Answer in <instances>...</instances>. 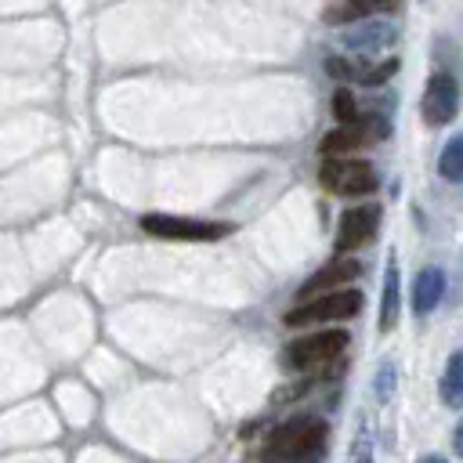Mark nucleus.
Returning <instances> with one entry per match:
<instances>
[{"label": "nucleus", "instance_id": "nucleus-16", "mask_svg": "<svg viewBox=\"0 0 463 463\" xmlns=\"http://www.w3.org/2000/svg\"><path fill=\"white\" fill-rule=\"evenodd\" d=\"M351 463H373V449H369V434L362 430V438H358V449H354V459Z\"/></svg>", "mask_w": 463, "mask_h": 463}, {"label": "nucleus", "instance_id": "nucleus-10", "mask_svg": "<svg viewBox=\"0 0 463 463\" xmlns=\"http://www.w3.org/2000/svg\"><path fill=\"white\" fill-rule=\"evenodd\" d=\"M445 297V271L441 268H423L416 279H412V311L416 315H430Z\"/></svg>", "mask_w": 463, "mask_h": 463}, {"label": "nucleus", "instance_id": "nucleus-14", "mask_svg": "<svg viewBox=\"0 0 463 463\" xmlns=\"http://www.w3.org/2000/svg\"><path fill=\"white\" fill-rule=\"evenodd\" d=\"M333 116H336L340 123H347V119H354V98L347 94V87H340V90L333 94Z\"/></svg>", "mask_w": 463, "mask_h": 463}, {"label": "nucleus", "instance_id": "nucleus-8", "mask_svg": "<svg viewBox=\"0 0 463 463\" xmlns=\"http://www.w3.org/2000/svg\"><path fill=\"white\" fill-rule=\"evenodd\" d=\"M456 109H459V87L449 72H438L430 76L427 90H423V119L430 127H441V123H452L456 119Z\"/></svg>", "mask_w": 463, "mask_h": 463}, {"label": "nucleus", "instance_id": "nucleus-9", "mask_svg": "<svg viewBox=\"0 0 463 463\" xmlns=\"http://www.w3.org/2000/svg\"><path fill=\"white\" fill-rule=\"evenodd\" d=\"M358 271H362V264H358V260H351V257H347V260H344V257H340V260H329V264H326V268H318V271H315V275H311L297 293H300V297H315L318 289L347 286L351 279H358Z\"/></svg>", "mask_w": 463, "mask_h": 463}, {"label": "nucleus", "instance_id": "nucleus-5", "mask_svg": "<svg viewBox=\"0 0 463 463\" xmlns=\"http://www.w3.org/2000/svg\"><path fill=\"white\" fill-rule=\"evenodd\" d=\"M141 232H148L156 239L213 242V239H224L232 228L228 224H213V221H188V217H170V213H145L141 217Z\"/></svg>", "mask_w": 463, "mask_h": 463}, {"label": "nucleus", "instance_id": "nucleus-7", "mask_svg": "<svg viewBox=\"0 0 463 463\" xmlns=\"http://www.w3.org/2000/svg\"><path fill=\"white\" fill-rule=\"evenodd\" d=\"M380 224V206L376 203H362V206H347L336 221V253H351L358 246H365L373 239Z\"/></svg>", "mask_w": 463, "mask_h": 463}, {"label": "nucleus", "instance_id": "nucleus-3", "mask_svg": "<svg viewBox=\"0 0 463 463\" xmlns=\"http://www.w3.org/2000/svg\"><path fill=\"white\" fill-rule=\"evenodd\" d=\"M322 184L329 188V192H336V195H369V192H376V184H380V177H376V170L365 163V159H347V156H329L326 163H322Z\"/></svg>", "mask_w": 463, "mask_h": 463}, {"label": "nucleus", "instance_id": "nucleus-2", "mask_svg": "<svg viewBox=\"0 0 463 463\" xmlns=\"http://www.w3.org/2000/svg\"><path fill=\"white\" fill-rule=\"evenodd\" d=\"M362 311V293L358 289H333V293H315L304 304L286 311V326H311V322H336L351 318Z\"/></svg>", "mask_w": 463, "mask_h": 463}, {"label": "nucleus", "instance_id": "nucleus-15", "mask_svg": "<svg viewBox=\"0 0 463 463\" xmlns=\"http://www.w3.org/2000/svg\"><path fill=\"white\" fill-rule=\"evenodd\" d=\"M398 0H351L347 14H369V11H383V7H394Z\"/></svg>", "mask_w": 463, "mask_h": 463}, {"label": "nucleus", "instance_id": "nucleus-4", "mask_svg": "<svg viewBox=\"0 0 463 463\" xmlns=\"http://www.w3.org/2000/svg\"><path fill=\"white\" fill-rule=\"evenodd\" d=\"M347 344H351L347 329H322V333H311V336L293 340V344L286 347L282 362H286L289 369H318V365L333 362Z\"/></svg>", "mask_w": 463, "mask_h": 463}, {"label": "nucleus", "instance_id": "nucleus-6", "mask_svg": "<svg viewBox=\"0 0 463 463\" xmlns=\"http://www.w3.org/2000/svg\"><path fill=\"white\" fill-rule=\"evenodd\" d=\"M383 134H387V123L354 116V119L340 123L336 130H329L318 148H322L326 156H347V152H354V148H369V145H373L376 137H383Z\"/></svg>", "mask_w": 463, "mask_h": 463}, {"label": "nucleus", "instance_id": "nucleus-12", "mask_svg": "<svg viewBox=\"0 0 463 463\" xmlns=\"http://www.w3.org/2000/svg\"><path fill=\"white\" fill-rule=\"evenodd\" d=\"M402 286H398V268L394 264H387V275H383V307H380V329L383 333H391L394 329V322H398V293Z\"/></svg>", "mask_w": 463, "mask_h": 463}, {"label": "nucleus", "instance_id": "nucleus-11", "mask_svg": "<svg viewBox=\"0 0 463 463\" xmlns=\"http://www.w3.org/2000/svg\"><path fill=\"white\" fill-rule=\"evenodd\" d=\"M441 398L449 409H459L463 405V354H449V365H445V376H441Z\"/></svg>", "mask_w": 463, "mask_h": 463}, {"label": "nucleus", "instance_id": "nucleus-1", "mask_svg": "<svg viewBox=\"0 0 463 463\" xmlns=\"http://www.w3.org/2000/svg\"><path fill=\"white\" fill-rule=\"evenodd\" d=\"M322 445H326V423L315 416H297L289 423H279L268 434L264 456L282 459V463H304V459H315Z\"/></svg>", "mask_w": 463, "mask_h": 463}, {"label": "nucleus", "instance_id": "nucleus-17", "mask_svg": "<svg viewBox=\"0 0 463 463\" xmlns=\"http://www.w3.org/2000/svg\"><path fill=\"white\" fill-rule=\"evenodd\" d=\"M420 463H449V459H441V456H423Z\"/></svg>", "mask_w": 463, "mask_h": 463}, {"label": "nucleus", "instance_id": "nucleus-13", "mask_svg": "<svg viewBox=\"0 0 463 463\" xmlns=\"http://www.w3.org/2000/svg\"><path fill=\"white\" fill-rule=\"evenodd\" d=\"M438 174L445 181H459L463 177V137H449L441 159H438Z\"/></svg>", "mask_w": 463, "mask_h": 463}]
</instances>
